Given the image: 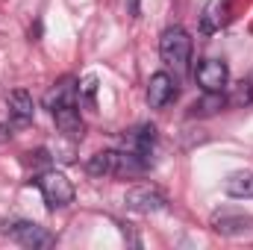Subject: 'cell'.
<instances>
[{
	"label": "cell",
	"mask_w": 253,
	"mask_h": 250,
	"mask_svg": "<svg viewBox=\"0 0 253 250\" xmlns=\"http://www.w3.org/2000/svg\"><path fill=\"white\" fill-rule=\"evenodd\" d=\"M159 56L168 68H174L177 74L186 71L191 56V36L183 30V27H168L159 39Z\"/></svg>",
	"instance_id": "1"
},
{
	"label": "cell",
	"mask_w": 253,
	"mask_h": 250,
	"mask_svg": "<svg viewBox=\"0 0 253 250\" xmlns=\"http://www.w3.org/2000/svg\"><path fill=\"white\" fill-rule=\"evenodd\" d=\"M33 183L39 186L44 203H47L50 209H65L68 203H74V186H71V180H68L65 174H59V171H44V174H39Z\"/></svg>",
	"instance_id": "2"
},
{
	"label": "cell",
	"mask_w": 253,
	"mask_h": 250,
	"mask_svg": "<svg viewBox=\"0 0 253 250\" xmlns=\"http://www.w3.org/2000/svg\"><path fill=\"white\" fill-rule=\"evenodd\" d=\"M6 236L12 239V242H18L21 248H53L56 245V236L53 233H47L44 227H39V224H33V221H12V224H6Z\"/></svg>",
	"instance_id": "3"
},
{
	"label": "cell",
	"mask_w": 253,
	"mask_h": 250,
	"mask_svg": "<svg viewBox=\"0 0 253 250\" xmlns=\"http://www.w3.org/2000/svg\"><path fill=\"white\" fill-rule=\"evenodd\" d=\"M124 203L126 209H132V212H144V215H150V212H162L165 206H168V200H165V194L159 191L156 186H132L129 191L124 194Z\"/></svg>",
	"instance_id": "4"
},
{
	"label": "cell",
	"mask_w": 253,
	"mask_h": 250,
	"mask_svg": "<svg viewBox=\"0 0 253 250\" xmlns=\"http://www.w3.org/2000/svg\"><path fill=\"white\" fill-rule=\"evenodd\" d=\"M194 80L203 91H224L230 83V68L221 59H203L194 71Z\"/></svg>",
	"instance_id": "5"
},
{
	"label": "cell",
	"mask_w": 253,
	"mask_h": 250,
	"mask_svg": "<svg viewBox=\"0 0 253 250\" xmlns=\"http://www.w3.org/2000/svg\"><path fill=\"white\" fill-rule=\"evenodd\" d=\"M174 97H177V83H174V77H171L168 71L153 74L150 83H147V103H150L153 109H162V106H168Z\"/></svg>",
	"instance_id": "6"
},
{
	"label": "cell",
	"mask_w": 253,
	"mask_h": 250,
	"mask_svg": "<svg viewBox=\"0 0 253 250\" xmlns=\"http://www.w3.org/2000/svg\"><path fill=\"white\" fill-rule=\"evenodd\" d=\"M212 230L218 236H245L253 233V218L242 212H218L212 215Z\"/></svg>",
	"instance_id": "7"
},
{
	"label": "cell",
	"mask_w": 253,
	"mask_h": 250,
	"mask_svg": "<svg viewBox=\"0 0 253 250\" xmlns=\"http://www.w3.org/2000/svg\"><path fill=\"white\" fill-rule=\"evenodd\" d=\"M230 21V0H209L203 6V15H200V30L203 33H218L224 24Z\"/></svg>",
	"instance_id": "8"
},
{
	"label": "cell",
	"mask_w": 253,
	"mask_h": 250,
	"mask_svg": "<svg viewBox=\"0 0 253 250\" xmlns=\"http://www.w3.org/2000/svg\"><path fill=\"white\" fill-rule=\"evenodd\" d=\"M65 106H77V85L71 77L59 80L47 94H44V109L56 112V109H65Z\"/></svg>",
	"instance_id": "9"
},
{
	"label": "cell",
	"mask_w": 253,
	"mask_h": 250,
	"mask_svg": "<svg viewBox=\"0 0 253 250\" xmlns=\"http://www.w3.org/2000/svg\"><path fill=\"white\" fill-rule=\"evenodd\" d=\"M6 106H9V121L15 126H27L33 121V97H30L24 88L12 91V94L6 97Z\"/></svg>",
	"instance_id": "10"
},
{
	"label": "cell",
	"mask_w": 253,
	"mask_h": 250,
	"mask_svg": "<svg viewBox=\"0 0 253 250\" xmlns=\"http://www.w3.org/2000/svg\"><path fill=\"white\" fill-rule=\"evenodd\" d=\"M153 144H156V126L153 124H138V126H132L129 132H124V147L132 150V153L147 156Z\"/></svg>",
	"instance_id": "11"
},
{
	"label": "cell",
	"mask_w": 253,
	"mask_h": 250,
	"mask_svg": "<svg viewBox=\"0 0 253 250\" xmlns=\"http://www.w3.org/2000/svg\"><path fill=\"white\" fill-rule=\"evenodd\" d=\"M53 121L59 126V132H65L68 138H83V132H85V124H83V118H80V109L77 106H65V109H56L53 112Z\"/></svg>",
	"instance_id": "12"
},
{
	"label": "cell",
	"mask_w": 253,
	"mask_h": 250,
	"mask_svg": "<svg viewBox=\"0 0 253 250\" xmlns=\"http://www.w3.org/2000/svg\"><path fill=\"white\" fill-rule=\"evenodd\" d=\"M227 103H230V100H227V94H224V91H206L203 97H197V100L189 106V115H191V118H206V115L221 112Z\"/></svg>",
	"instance_id": "13"
},
{
	"label": "cell",
	"mask_w": 253,
	"mask_h": 250,
	"mask_svg": "<svg viewBox=\"0 0 253 250\" xmlns=\"http://www.w3.org/2000/svg\"><path fill=\"white\" fill-rule=\"evenodd\" d=\"M224 191L230 197H239V200H248L253 197V171H236L224 180Z\"/></svg>",
	"instance_id": "14"
},
{
	"label": "cell",
	"mask_w": 253,
	"mask_h": 250,
	"mask_svg": "<svg viewBox=\"0 0 253 250\" xmlns=\"http://www.w3.org/2000/svg\"><path fill=\"white\" fill-rule=\"evenodd\" d=\"M94 91H97V80H94V77H85V83L77 88V94H80L83 100H88V103H94Z\"/></svg>",
	"instance_id": "15"
},
{
	"label": "cell",
	"mask_w": 253,
	"mask_h": 250,
	"mask_svg": "<svg viewBox=\"0 0 253 250\" xmlns=\"http://www.w3.org/2000/svg\"><path fill=\"white\" fill-rule=\"evenodd\" d=\"M251 97H253V91H251V83H239V88H236V94L233 97H227L230 103H251Z\"/></svg>",
	"instance_id": "16"
}]
</instances>
